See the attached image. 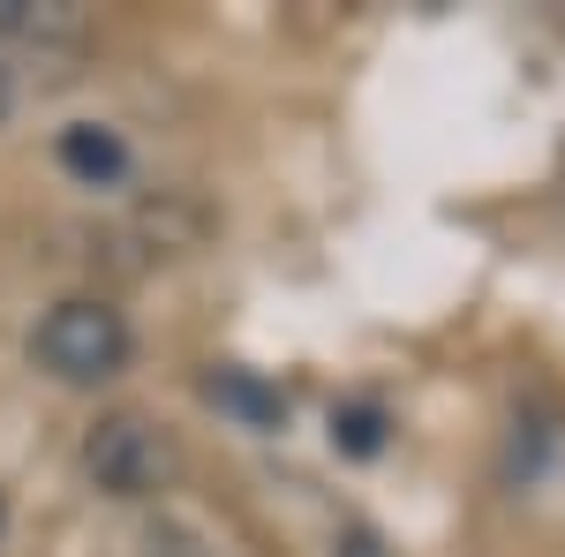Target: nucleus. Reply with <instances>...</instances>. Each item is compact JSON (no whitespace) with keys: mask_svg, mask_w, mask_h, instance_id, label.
<instances>
[{"mask_svg":"<svg viewBox=\"0 0 565 557\" xmlns=\"http://www.w3.org/2000/svg\"><path fill=\"white\" fill-rule=\"evenodd\" d=\"M0 535H8V497H0Z\"/></svg>","mask_w":565,"mask_h":557,"instance_id":"obj_8","label":"nucleus"},{"mask_svg":"<svg viewBox=\"0 0 565 557\" xmlns=\"http://www.w3.org/2000/svg\"><path fill=\"white\" fill-rule=\"evenodd\" d=\"M61 167L76 181H90V189H114L129 173V143L114 129H98V121H76V129H61Z\"/></svg>","mask_w":565,"mask_h":557,"instance_id":"obj_3","label":"nucleus"},{"mask_svg":"<svg viewBox=\"0 0 565 557\" xmlns=\"http://www.w3.org/2000/svg\"><path fill=\"white\" fill-rule=\"evenodd\" d=\"M15 114V76H8V61H0V121Z\"/></svg>","mask_w":565,"mask_h":557,"instance_id":"obj_7","label":"nucleus"},{"mask_svg":"<svg viewBox=\"0 0 565 557\" xmlns=\"http://www.w3.org/2000/svg\"><path fill=\"white\" fill-rule=\"evenodd\" d=\"M129 317L114 309V301H53L45 309V324L31 332V362H39L45 377H61V385H106V377H121L129 369Z\"/></svg>","mask_w":565,"mask_h":557,"instance_id":"obj_1","label":"nucleus"},{"mask_svg":"<svg viewBox=\"0 0 565 557\" xmlns=\"http://www.w3.org/2000/svg\"><path fill=\"white\" fill-rule=\"evenodd\" d=\"M0 39L68 45V39H84V8L76 0H0Z\"/></svg>","mask_w":565,"mask_h":557,"instance_id":"obj_4","label":"nucleus"},{"mask_svg":"<svg viewBox=\"0 0 565 557\" xmlns=\"http://www.w3.org/2000/svg\"><path fill=\"white\" fill-rule=\"evenodd\" d=\"M332 444L354 452V460H370V452L385 444V407H340V415H332Z\"/></svg>","mask_w":565,"mask_h":557,"instance_id":"obj_6","label":"nucleus"},{"mask_svg":"<svg viewBox=\"0 0 565 557\" xmlns=\"http://www.w3.org/2000/svg\"><path fill=\"white\" fill-rule=\"evenodd\" d=\"M204 399L226 407V415H242L249 429H271L279 415H287V399H279L271 385H257L249 369H212V377H204Z\"/></svg>","mask_w":565,"mask_h":557,"instance_id":"obj_5","label":"nucleus"},{"mask_svg":"<svg viewBox=\"0 0 565 557\" xmlns=\"http://www.w3.org/2000/svg\"><path fill=\"white\" fill-rule=\"evenodd\" d=\"M84 468L106 497H159L181 474V452L151 415H106L84 437Z\"/></svg>","mask_w":565,"mask_h":557,"instance_id":"obj_2","label":"nucleus"}]
</instances>
